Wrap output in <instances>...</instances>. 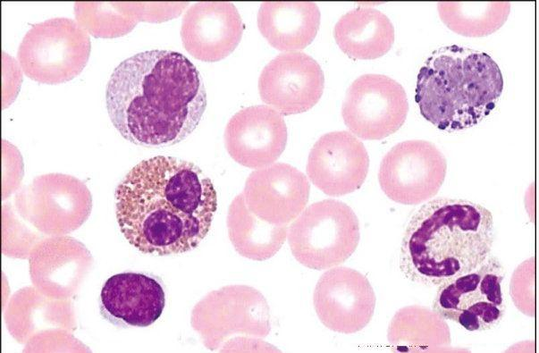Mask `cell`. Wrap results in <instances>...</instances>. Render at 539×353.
Segmentation results:
<instances>
[{"label": "cell", "instance_id": "9c48e42d", "mask_svg": "<svg viewBox=\"0 0 539 353\" xmlns=\"http://www.w3.org/2000/svg\"><path fill=\"white\" fill-rule=\"evenodd\" d=\"M447 171L443 154L430 141L406 140L383 157L378 180L384 194L402 205H418L434 197Z\"/></svg>", "mask_w": 539, "mask_h": 353}, {"label": "cell", "instance_id": "9a60e30c", "mask_svg": "<svg viewBox=\"0 0 539 353\" xmlns=\"http://www.w3.org/2000/svg\"><path fill=\"white\" fill-rule=\"evenodd\" d=\"M287 143L282 115L268 105H252L237 112L224 130V144L231 157L248 168L274 163Z\"/></svg>", "mask_w": 539, "mask_h": 353}, {"label": "cell", "instance_id": "8992f818", "mask_svg": "<svg viewBox=\"0 0 539 353\" xmlns=\"http://www.w3.org/2000/svg\"><path fill=\"white\" fill-rule=\"evenodd\" d=\"M358 219L344 202L324 199L311 204L290 224L288 243L296 260L324 270L346 261L359 241Z\"/></svg>", "mask_w": 539, "mask_h": 353}, {"label": "cell", "instance_id": "3957f363", "mask_svg": "<svg viewBox=\"0 0 539 353\" xmlns=\"http://www.w3.org/2000/svg\"><path fill=\"white\" fill-rule=\"evenodd\" d=\"M493 240V218L486 207L462 198H436L409 219L399 266L408 280L438 287L482 265Z\"/></svg>", "mask_w": 539, "mask_h": 353}, {"label": "cell", "instance_id": "ba28073f", "mask_svg": "<svg viewBox=\"0 0 539 353\" xmlns=\"http://www.w3.org/2000/svg\"><path fill=\"white\" fill-rule=\"evenodd\" d=\"M504 275L502 264L490 255L472 272L438 286L433 311L470 332L490 330L504 315Z\"/></svg>", "mask_w": 539, "mask_h": 353}, {"label": "cell", "instance_id": "7c38bea8", "mask_svg": "<svg viewBox=\"0 0 539 353\" xmlns=\"http://www.w3.org/2000/svg\"><path fill=\"white\" fill-rule=\"evenodd\" d=\"M324 88L321 66L313 57L299 51L275 56L264 67L258 79L261 99L284 115L313 107Z\"/></svg>", "mask_w": 539, "mask_h": 353}, {"label": "cell", "instance_id": "6da1fadb", "mask_svg": "<svg viewBox=\"0 0 539 353\" xmlns=\"http://www.w3.org/2000/svg\"><path fill=\"white\" fill-rule=\"evenodd\" d=\"M116 218L138 250L159 256L196 248L217 208L212 181L191 162L168 155L142 160L115 190Z\"/></svg>", "mask_w": 539, "mask_h": 353}, {"label": "cell", "instance_id": "d6986e66", "mask_svg": "<svg viewBox=\"0 0 539 353\" xmlns=\"http://www.w3.org/2000/svg\"><path fill=\"white\" fill-rule=\"evenodd\" d=\"M333 37L343 53L355 59H375L392 48L395 32L391 20L370 6H358L336 22Z\"/></svg>", "mask_w": 539, "mask_h": 353}, {"label": "cell", "instance_id": "ffe728a7", "mask_svg": "<svg viewBox=\"0 0 539 353\" xmlns=\"http://www.w3.org/2000/svg\"><path fill=\"white\" fill-rule=\"evenodd\" d=\"M226 223L235 250L256 261L274 256L287 237L288 225L271 224L257 217L248 208L242 193L232 201Z\"/></svg>", "mask_w": 539, "mask_h": 353}, {"label": "cell", "instance_id": "8fae6325", "mask_svg": "<svg viewBox=\"0 0 539 353\" xmlns=\"http://www.w3.org/2000/svg\"><path fill=\"white\" fill-rule=\"evenodd\" d=\"M375 294L368 279L357 270L333 266L319 278L313 303L321 323L344 334L355 333L371 321Z\"/></svg>", "mask_w": 539, "mask_h": 353}, {"label": "cell", "instance_id": "4fadbf2b", "mask_svg": "<svg viewBox=\"0 0 539 353\" xmlns=\"http://www.w3.org/2000/svg\"><path fill=\"white\" fill-rule=\"evenodd\" d=\"M369 168V155L362 141L347 130L324 134L310 149L307 174L328 196H342L358 189Z\"/></svg>", "mask_w": 539, "mask_h": 353}, {"label": "cell", "instance_id": "e0dca14e", "mask_svg": "<svg viewBox=\"0 0 539 353\" xmlns=\"http://www.w3.org/2000/svg\"><path fill=\"white\" fill-rule=\"evenodd\" d=\"M243 33V23L231 2H198L184 13L181 38L193 57L219 61L234 51Z\"/></svg>", "mask_w": 539, "mask_h": 353}, {"label": "cell", "instance_id": "5bb4252c", "mask_svg": "<svg viewBox=\"0 0 539 353\" xmlns=\"http://www.w3.org/2000/svg\"><path fill=\"white\" fill-rule=\"evenodd\" d=\"M310 183L306 175L286 163L253 171L242 192L248 208L271 224L288 225L304 210Z\"/></svg>", "mask_w": 539, "mask_h": 353}, {"label": "cell", "instance_id": "277c9868", "mask_svg": "<svg viewBox=\"0 0 539 353\" xmlns=\"http://www.w3.org/2000/svg\"><path fill=\"white\" fill-rule=\"evenodd\" d=\"M503 76L488 54L467 46L439 47L420 67L415 100L421 115L447 131L472 128L494 109Z\"/></svg>", "mask_w": 539, "mask_h": 353}, {"label": "cell", "instance_id": "ac0fdd59", "mask_svg": "<svg viewBox=\"0 0 539 353\" xmlns=\"http://www.w3.org/2000/svg\"><path fill=\"white\" fill-rule=\"evenodd\" d=\"M320 18L313 2H264L258 9L257 26L272 46L291 52L314 40Z\"/></svg>", "mask_w": 539, "mask_h": 353}, {"label": "cell", "instance_id": "7a4b0ae2", "mask_svg": "<svg viewBox=\"0 0 539 353\" xmlns=\"http://www.w3.org/2000/svg\"><path fill=\"white\" fill-rule=\"evenodd\" d=\"M114 127L147 147L177 144L198 127L206 92L196 66L182 54L153 49L133 55L113 71L105 88Z\"/></svg>", "mask_w": 539, "mask_h": 353}, {"label": "cell", "instance_id": "30bf717a", "mask_svg": "<svg viewBox=\"0 0 539 353\" xmlns=\"http://www.w3.org/2000/svg\"><path fill=\"white\" fill-rule=\"evenodd\" d=\"M408 102L402 85L377 73L357 78L346 91L341 106L344 123L363 139H382L405 122Z\"/></svg>", "mask_w": 539, "mask_h": 353}, {"label": "cell", "instance_id": "5b68a950", "mask_svg": "<svg viewBox=\"0 0 539 353\" xmlns=\"http://www.w3.org/2000/svg\"><path fill=\"white\" fill-rule=\"evenodd\" d=\"M196 317L211 350L269 348L262 342L271 329L269 306L253 287L228 285L210 292L199 304Z\"/></svg>", "mask_w": 539, "mask_h": 353}, {"label": "cell", "instance_id": "44dd1931", "mask_svg": "<svg viewBox=\"0 0 539 353\" xmlns=\"http://www.w3.org/2000/svg\"><path fill=\"white\" fill-rule=\"evenodd\" d=\"M442 21L452 31L467 37H484L498 30L510 12L509 2H439Z\"/></svg>", "mask_w": 539, "mask_h": 353}, {"label": "cell", "instance_id": "2e32d148", "mask_svg": "<svg viewBox=\"0 0 539 353\" xmlns=\"http://www.w3.org/2000/svg\"><path fill=\"white\" fill-rule=\"evenodd\" d=\"M99 306L102 316L115 326L147 327L164 311V285L150 273H120L104 283Z\"/></svg>", "mask_w": 539, "mask_h": 353}, {"label": "cell", "instance_id": "52a82bcc", "mask_svg": "<svg viewBox=\"0 0 539 353\" xmlns=\"http://www.w3.org/2000/svg\"><path fill=\"white\" fill-rule=\"evenodd\" d=\"M90 50L88 31L72 19L57 17L30 27L19 46L17 58L29 79L59 84L82 71Z\"/></svg>", "mask_w": 539, "mask_h": 353}]
</instances>
